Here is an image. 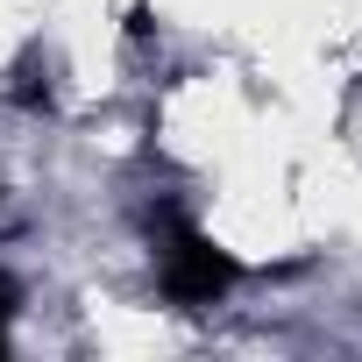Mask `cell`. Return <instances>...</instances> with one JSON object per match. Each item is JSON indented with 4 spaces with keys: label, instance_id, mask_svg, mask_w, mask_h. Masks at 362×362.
<instances>
[{
    "label": "cell",
    "instance_id": "6da1fadb",
    "mask_svg": "<svg viewBox=\"0 0 362 362\" xmlns=\"http://www.w3.org/2000/svg\"><path fill=\"white\" fill-rule=\"evenodd\" d=\"M235 277H242L235 256L214 249L206 235H192V228L170 235V249H163V298L170 305H214V298H228Z\"/></svg>",
    "mask_w": 362,
    "mask_h": 362
},
{
    "label": "cell",
    "instance_id": "7a4b0ae2",
    "mask_svg": "<svg viewBox=\"0 0 362 362\" xmlns=\"http://www.w3.org/2000/svg\"><path fill=\"white\" fill-rule=\"evenodd\" d=\"M15 298H22V291H15V277L0 270V348H8V320H15Z\"/></svg>",
    "mask_w": 362,
    "mask_h": 362
}]
</instances>
